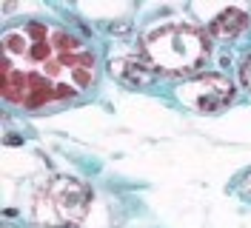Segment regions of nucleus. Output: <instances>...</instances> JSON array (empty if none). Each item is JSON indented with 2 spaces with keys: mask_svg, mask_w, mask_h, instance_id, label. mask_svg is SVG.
I'll list each match as a JSON object with an SVG mask.
<instances>
[{
  "mask_svg": "<svg viewBox=\"0 0 251 228\" xmlns=\"http://www.w3.org/2000/svg\"><path fill=\"white\" fill-rule=\"evenodd\" d=\"M246 197H251V171H249V177H246Z\"/></svg>",
  "mask_w": 251,
  "mask_h": 228,
  "instance_id": "8",
  "label": "nucleus"
},
{
  "mask_svg": "<svg viewBox=\"0 0 251 228\" xmlns=\"http://www.w3.org/2000/svg\"><path fill=\"white\" fill-rule=\"evenodd\" d=\"M240 80H243V86L251 91V54L243 60V66H240Z\"/></svg>",
  "mask_w": 251,
  "mask_h": 228,
  "instance_id": "7",
  "label": "nucleus"
},
{
  "mask_svg": "<svg viewBox=\"0 0 251 228\" xmlns=\"http://www.w3.org/2000/svg\"><path fill=\"white\" fill-rule=\"evenodd\" d=\"M92 191L75 177H51L37 188L34 220L46 228H72L89 214Z\"/></svg>",
  "mask_w": 251,
  "mask_h": 228,
  "instance_id": "3",
  "label": "nucleus"
},
{
  "mask_svg": "<svg viewBox=\"0 0 251 228\" xmlns=\"http://www.w3.org/2000/svg\"><path fill=\"white\" fill-rule=\"evenodd\" d=\"M177 100L197 114H217L231 106L234 86L223 75H200L177 89Z\"/></svg>",
  "mask_w": 251,
  "mask_h": 228,
  "instance_id": "4",
  "label": "nucleus"
},
{
  "mask_svg": "<svg viewBox=\"0 0 251 228\" xmlns=\"http://www.w3.org/2000/svg\"><path fill=\"white\" fill-rule=\"evenodd\" d=\"M246 29H249V15H246L243 9H226V12H220V15L211 20V26H208V31H211L214 37H226V40L243 34Z\"/></svg>",
  "mask_w": 251,
  "mask_h": 228,
  "instance_id": "6",
  "label": "nucleus"
},
{
  "mask_svg": "<svg viewBox=\"0 0 251 228\" xmlns=\"http://www.w3.org/2000/svg\"><path fill=\"white\" fill-rule=\"evenodd\" d=\"M3 97L23 108H43L86 91L97 80V60L72 31L29 20L3 31Z\"/></svg>",
  "mask_w": 251,
  "mask_h": 228,
  "instance_id": "1",
  "label": "nucleus"
},
{
  "mask_svg": "<svg viewBox=\"0 0 251 228\" xmlns=\"http://www.w3.org/2000/svg\"><path fill=\"white\" fill-rule=\"evenodd\" d=\"M109 69H111V77H114V80H120L126 86H134V89L149 86V83L154 80L149 63L140 60V57H117V60L109 63Z\"/></svg>",
  "mask_w": 251,
  "mask_h": 228,
  "instance_id": "5",
  "label": "nucleus"
},
{
  "mask_svg": "<svg viewBox=\"0 0 251 228\" xmlns=\"http://www.w3.org/2000/svg\"><path fill=\"white\" fill-rule=\"evenodd\" d=\"M143 57L163 75H194L211 57V43L191 23H169L143 37Z\"/></svg>",
  "mask_w": 251,
  "mask_h": 228,
  "instance_id": "2",
  "label": "nucleus"
}]
</instances>
